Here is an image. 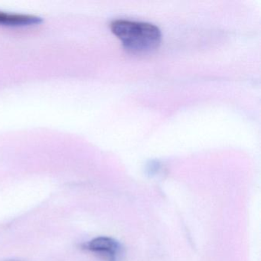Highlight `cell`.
Wrapping results in <instances>:
<instances>
[{"label": "cell", "mask_w": 261, "mask_h": 261, "mask_svg": "<svg viewBox=\"0 0 261 261\" xmlns=\"http://www.w3.org/2000/svg\"><path fill=\"white\" fill-rule=\"evenodd\" d=\"M111 29L124 48L132 53H149L161 42V32L152 24L118 19L111 22Z\"/></svg>", "instance_id": "1"}, {"label": "cell", "mask_w": 261, "mask_h": 261, "mask_svg": "<svg viewBox=\"0 0 261 261\" xmlns=\"http://www.w3.org/2000/svg\"><path fill=\"white\" fill-rule=\"evenodd\" d=\"M85 248L96 253H102L109 261H117L120 254V244L111 238L100 237L87 243Z\"/></svg>", "instance_id": "2"}, {"label": "cell", "mask_w": 261, "mask_h": 261, "mask_svg": "<svg viewBox=\"0 0 261 261\" xmlns=\"http://www.w3.org/2000/svg\"><path fill=\"white\" fill-rule=\"evenodd\" d=\"M42 22L40 18L30 15L13 14L0 12V25L10 27H23L36 25Z\"/></svg>", "instance_id": "3"}]
</instances>
